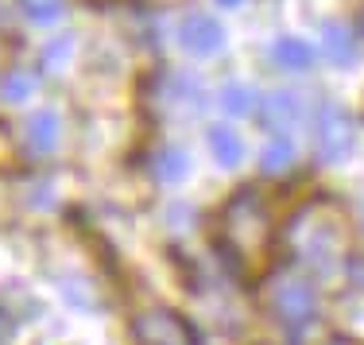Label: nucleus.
Wrapping results in <instances>:
<instances>
[{
	"mask_svg": "<svg viewBox=\"0 0 364 345\" xmlns=\"http://www.w3.org/2000/svg\"><path fill=\"white\" fill-rule=\"evenodd\" d=\"M225 105H229L232 113H245V109H248V90H240V85H229V90H225Z\"/></svg>",
	"mask_w": 364,
	"mask_h": 345,
	"instance_id": "obj_12",
	"label": "nucleus"
},
{
	"mask_svg": "<svg viewBox=\"0 0 364 345\" xmlns=\"http://www.w3.org/2000/svg\"><path fill=\"white\" fill-rule=\"evenodd\" d=\"M275 55H279L287 66H306L310 63V47H306V43H299V39H283L279 47H275Z\"/></svg>",
	"mask_w": 364,
	"mask_h": 345,
	"instance_id": "obj_10",
	"label": "nucleus"
},
{
	"mask_svg": "<svg viewBox=\"0 0 364 345\" xmlns=\"http://www.w3.org/2000/svg\"><path fill=\"white\" fill-rule=\"evenodd\" d=\"M287 159H291V148H287V144H272V148L264 152V167H267V171H279Z\"/></svg>",
	"mask_w": 364,
	"mask_h": 345,
	"instance_id": "obj_11",
	"label": "nucleus"
},
{
	"mask_svg": "<svg viewBox=\"0 0 364 345\" xmlns=\"http://www.w3.org/2000/svg\"><path fill=\"white\" fill-rule=\"evenodd\" d=\"M58 136H63V120L55 109H39L28 117V148L36 155H50L58 148Z\"/></svg>",
	"mask_w": 364,
	"mask_h": 345,
	"instance_id": "obj_3",
	"label": "nucleus"
},
{
	"mask_svg": "<svg viewBox=\"0 0 364 345\" xmlns=\"http://www.w3.org/2000/svg\"><path fill=\"white\" fill-rule=\"evenodd\" d=\"M70 55H74V39L70 36H55L47 47L39 51V63H43V70H47V74H58L66 63H70Z\"/></svg>",
	"mask_w": 364,
	"mask_h": 345,
	"instance_id": "obj_6",
	"label": "nucleus"
},
{
	"mask_svg": "<svg viewBox=\"0 0 364 345\" xmlns=\"http://www.w3.org/2000/svg\"><path fill=\"white\" fill-rule=\"evenodd\" d=\"M155 171H159L163 183H178V179H186V171H190L186 152H178V148H163V152H159V163H155Z\"/></svg>",
	"mask_w": 364,
	"mask_h": 345,
	"instance_id": "obj_7",
	"label": "nucleus"
},
{
	"mask_svg": "<svg viewBox=\"0 0 364 345\" xmlns=\"http://www.w3.org/2000/svg\"><path fill=\"white\" fill-rule=\"evenodd\" d=\"M210 148H213V155H218L225 167H237L240 155H245V144H240V136L232 132V128H225V124L210 128Z\"/></svg>",
	"mask_w": 364,
	"mask_h": 345,
	"instance_id": "obj_5",
	"label": "nucleus"
},
{
	"mask_svg": "<svg viewBox=\"0 0 364 345\" xmlns=\"http://www.w3.org/2000/svg\"><path fill=\"white\" fill-rule=\"evenodd\" d=\"M8 159V132H4V124H0V163Z\"/></svg>",
	"mask_w": 364,
	"mask_h": 345,
	"instance_id": "obj_13",
	"label": "nucleus"
},
{
	"mask_svg": "<svg viewBox=\"0 0 364 345\" xmlns=\"http://www.w3.org/2000/svg\"><path fill=\"white\" fill-rule=\"evenodd\" d=\"M345 148H349V128H345V120L337 117V113H329V124H326V132H322V152L333 159V155H341Z\"/></svg>",
	"mask_w": 364,
	"mask_h": 345,
	"instance_id": "obj_9",
	"label": "nucleus"
},
{
	"mask_svg": "<svg viewBox=\"0 0 364 345\" xmlns=\"http://www.w3.org/2000/svg\"><path fill=\"white\" fill-rule=\"evenodd\" d=\"M20 8H23V16L36 20V23H55V20H63L66 0H20Z\"/></svg>",
	"mask_w": 364,
	"mask_h": 345,
	"instance_id": "obj_8",
	"label": "nucleus"
},
{
	"mask_svg": "<svg viewBox=\"0 0 364 345\" xmlns=\"http://www.w3.org/2000/svg\"><path fill=\"white\" fill-rule=\"evenodd\" d=\"M39 78L31 70H8L0 78V97L12 101V105H23V101H31V93H36Z\"/></svg>",
	"mask_w": 364,
	"mask_h": 345,
	"instance_id": "obj_4",
	"label": "nucleus"
},
{
	"mask_svg": "<svg viewBox=\"0 0 364 345\" xmlns=\"http://www.w3.org/2000/svg\"><path fill=\"white\" fill-rule=\"evenodd\" d=\"M221 4H225V8H232V4H240V0H221Z\"/></svg>",
	"mask_w": 364,
	"mask_h": 345,
	"instance_id": "obj_14",
	"label": "nucleus"
},
{
	"mask_svg": "<svg viewBox=\"0 0 364 345\" xmlns=\"http://www.w3.org/2000/svg\"><path fill=\"white\" fill-rule=\"evenodd\" d=\"M178 39H182V47H186L190 55H213V51L225 43V31H221V23L213 20V16L194 12V16H186V20L178 23Z\"/></svg>",
	"mask_w": 364,
	"mask_h": 345,
	"instance_id": "obj_2",
	"label": "nucleus"
},
{
	"mask_svg": "<svg viewBox=\"0 0 364 345\" xmlns=\"http://www.w3.org/2000/svg\"><path fill=\"white\" fill-rule=\"evenodd\" d=\"M136 341L140 345H194L190 326L178 314H167V310H151V314L136 318Z\"/></svg>",
	"mask_w": 364,
	"mask_h": 345,
	"instance_id": "obj_1",
	"label": "nucleus"
}]
</instances>
